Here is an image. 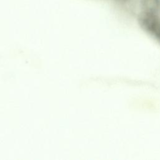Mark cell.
I'll return each instance as SVG.
<instances>
[{"label": "cell", "instance_id": "obj_1", "mask_svg": "<svg viewBox=\"0 0 160 160\" xmlns=\"http://www.w3.org/2000/svg\"><path fill=\"white\" fill-rule=\"evenodd\" d=\"M144 29L160 43V21L154 16H146L141 19Z\"/></svg>", "mask_w": 160, "mask_h": 160}]
</instances>
